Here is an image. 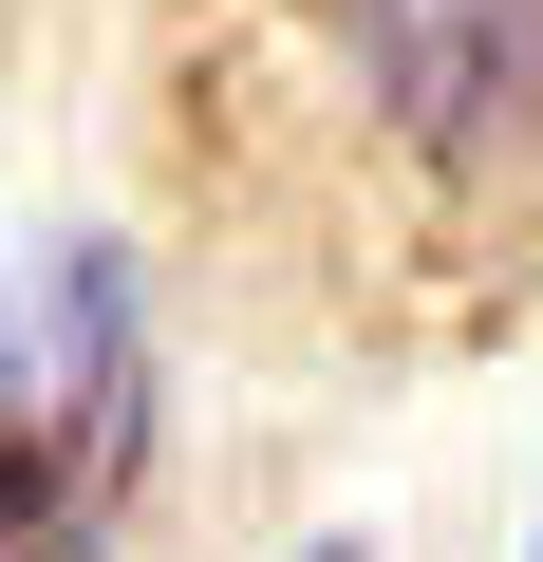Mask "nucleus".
Listing matches in <instances>:
<instances>
[{
  "instance_id": "4",
  "label": "nucleus",
  "mask_w": 543,
  "mask_h": 562,
  "mask_svg": "<svg viewBox=\"0 0 543 562\" xmlns=\"http://www.w3.org/2000/svg\"><path fill=\"white\" fill-rule=\"evenodd\" d=\"M524 562H543V543H524Z\"/></svg>"
},
{
  "instance_id": "1",
  "label": "nucleus",
  "mask_w": 543,
  "mask_h": 562,
  "mask_svg": "<svg viewBox=\"0 0 543 562\" xmlns=\"http://www.w3.org/2000/svg\"><path fill=\"white\" fill-rule=\"evenodd\" d=\"M150 281L113 225H38L0 262V562H113L150 487Z\"/></svg>"
},
{
  "instance_id": "2",
  "label": "nucleus",
  "mask_w": 543,
  "mask_h": 562,
  "mask_svg": "<svg viewBox=\"0 0 543 562\" xmlns=\"http://www.w3.org/2000/svg\"><path fill=\"white\" fill-rule=\"evenodd\" d=\"M319 38L412 169H543V0H319Z\"/></svg>"
},
{
  "instance_id": "3",
  "label": "nucleus",
  "mask_w": 543,
  "mask_h": 562,
  "mask_svg": "<svg viewBox=\"0 0 543 562\" xmlns=\"http://www.w3.org/2000/svg\"><path fill=\"white\" fill-rule=\"evenodd\" d=\"M301 562H375V543H301Z\"/></svg>"
}]
</instances>
